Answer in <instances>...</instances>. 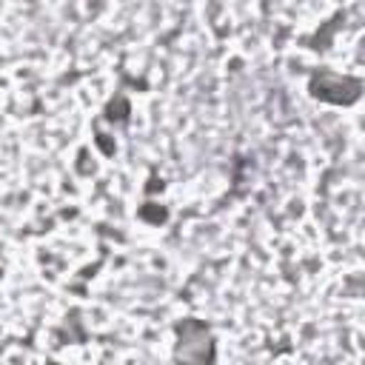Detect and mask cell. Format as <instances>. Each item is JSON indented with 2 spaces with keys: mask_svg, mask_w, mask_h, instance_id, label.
Returning a JSON list of instances; mask_svg holds the SVG:
<instances>
[{
  "mask_svg": "<svg viewBox=\"0 0 365 365\" xmlns=\"http://www.w3.org/2000/svg\"><path fill=\"white\" fill-rule=\"evenodd\" d=\"M359 88H362L359 80L339 77V74H331V71H322V74L311 77V94L319 97V100H328V103H354L359 97Z\"/></svg>",
  "mask_w": 365,
  "mask_h": 365,
  "instance_id": "obj_1",
  "label": "cell"
}]
</instances>
